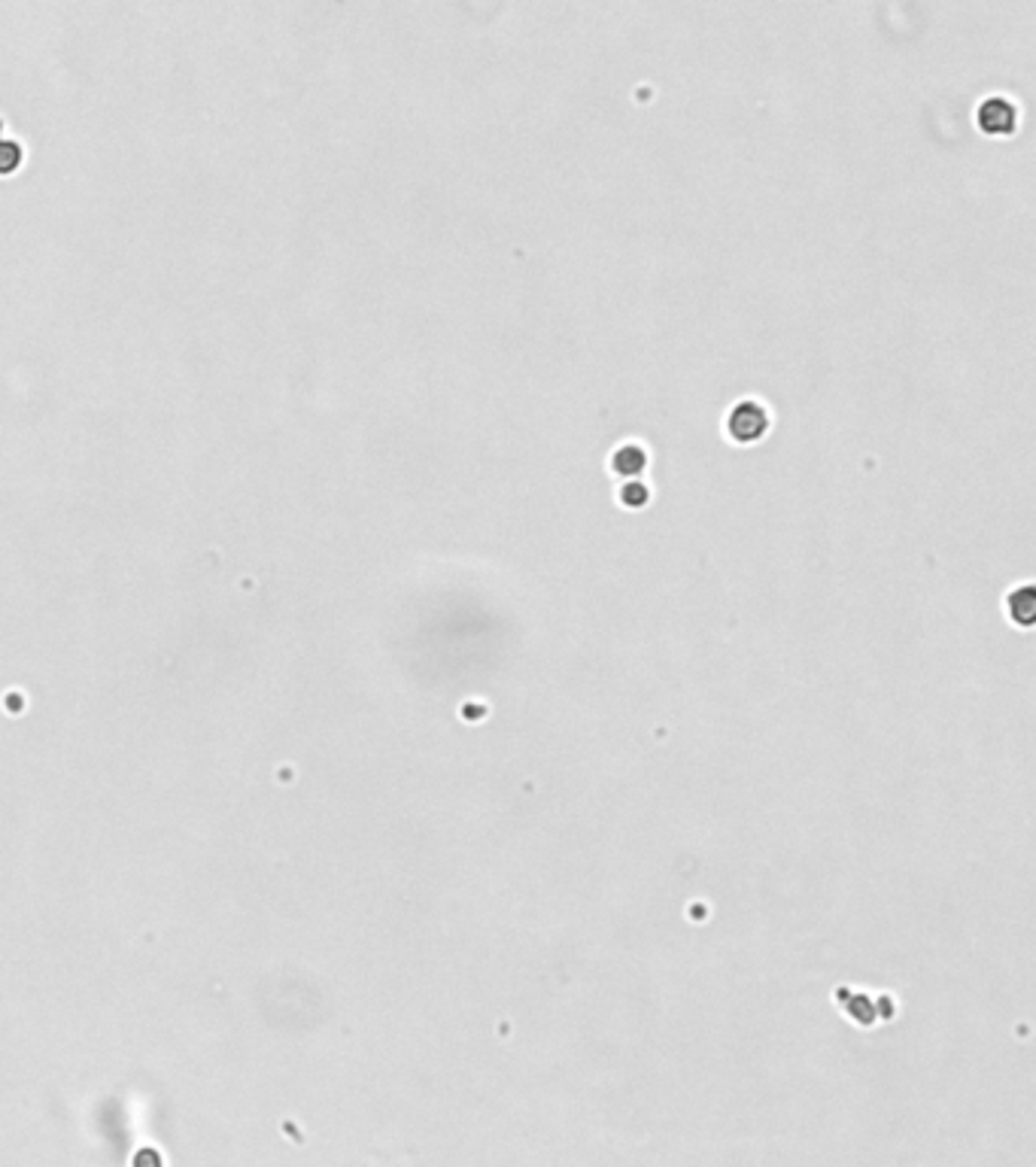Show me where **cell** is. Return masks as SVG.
<instances>
[{"label":"cell","instance_id":"6da1fadb","mask_svg":"<svg viewBox=\"0 0 1036 1167\" xmlns=\"http://www.w3.org/2000/svg\"><path fill=\"white\" fill-rule=\"evenodd\" d=\"M726 429H729V435H733L736 441H757V438L766 435L769 417H766V411L760 404L742 401V404L733 407V414H729V420H726Z\"/></svg>","mask_w":1036,"mask_h":1167},{"label":"cell","instance_id":"7a4b0ae2","mask_svg":"<svg viewBox=\"0 0 1036 1167\" xmlns=\"http://www.w3.org/2000/svg\"><path fill=\"white\" fill-rule=\"evenodd\" d=\"M1015 125H1018V107L1009 98L994 95L979 104V128L985 134H1009L1015 131Z\"/></svg>","mask_w":1036,"mask_h":1167},{"label":"cell","instance_id":"3957f363","mask_svg":"<svg viewBox=\"0 0 1036 1167\" xmlns=\"http://www.w3.org/2000/svg\"><path fill=\"white\" fill-rule=\"evenodd\" d=\"M645 465H648V453L642 450V447H636V444H630V447H621L618 453H615V472L618 475H642L645 472Z\"/></svg>","mask_w":1036,"mask_h":1167},{"label":"cell","instance_id":"277c9868","mask_svg":"<svg viewBox=\"0 0 1036 1167\" xmlns=\"http://www.w3.org/2000/svg\"><path fill=\"white\" fill-rule=\"evenodd\" d=\"M1030 599H1033V590L1030 587H1021L1015 596H1009V614L1018 620V623H1030Z\"/></svg>","mask_w":1036,"mask_h":1167},{"label":"cell","instance_id":"5b68a950","mask_svg":"<svg viewBox=\"0 0 1036 1167\" xmlns=\"http://www.w3.org/2000/svg\"><path fill=\"white\" fill-rule=\"evenodd\" d=\"M621 502H624L627 508H645V505L650 502V490H648L642 481H633V484H627V487L621 490Z\"/></svg>","mask_w":1036,"mask_h":1167},{"label":"cell","instance_id":"8992f818","mask_svg":"<svg viewBox=\"0 0 1036 1167\" xmlns=\"http://www.w3.org/2000/svg\"><path fill=\"white\" fill-rule=\"evenodd\" d=\"M19 158H22V152H19V143L7 140V137H4V131H0V173H10V167H16V164H19Z\"/></svg>","mask_w":1036,"mask_h":1167}]
</instances>
